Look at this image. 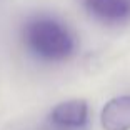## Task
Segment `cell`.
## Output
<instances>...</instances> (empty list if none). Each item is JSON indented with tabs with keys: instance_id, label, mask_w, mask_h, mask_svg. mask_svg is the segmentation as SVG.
Wrapping results in <instances>:
<instances>
[{
	"instance_id": "cell-1",
	"label": "cell",
	"mask_w": 130,
	"mask_h": 130,
	"mask_svg": "<svg viewBox=\"0 0 130 130\" xmlns=\"http://www.w3.org/2000/svg\"><path fill=\"white\" fill-rule=\"evenodd\" d=\"M22 40L34 57L50 63L69 60L77 50L73 32L54 15L30 17L22 27Z\"/></svg>"
},
{
	"instance_id": "cell-2",
	"label": "cell",
	"mask_w": 130,
	"mask_h": 130,
	"mask_svg": "<svg viewBox=\"0 0 130 130\" xmlns=\"http://www.w3.org/2000/svg\"><path fill=\"white\" fill-rule=\"evenodd\" d=\"M48 122L54 130H84L88 123V105L82 99L58 103L52 108Z\"/></svg>"
},
{
	"instance_id": "cell-3",
	"label": "cell",
	"mask_w": 130,
	"mask_h": 130,
	"mask_svg": "<svg viewBox=\"0 0 130 130\" xmlns=\"http://www.w3.org/2000/svg\"><path fill=\"white\" fill-rule=\"evenodd\" d=\"M84 7L93 20L107 27L130 22V0H84Z\"/></svg>"
},
{
	"instance_id": "cell-4",
	"label": "cell",
	"mask_w": 130,
	"mask_h": 130,
	"mask_svg": "<svg viewBox=\"0 0 130 130\" xmlns=\"http://www.w3.org/2000/svg\"><path fill=\"white\" fill-rule=\"evenodd\" d=\"M100 122L103 130H130V95L115 97L105 103Z\"/></svg>"
}]
</instances>
